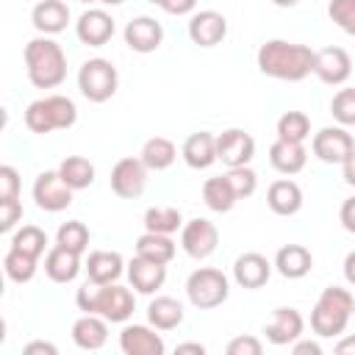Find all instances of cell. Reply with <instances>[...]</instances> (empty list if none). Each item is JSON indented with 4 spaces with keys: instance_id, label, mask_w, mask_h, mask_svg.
I'll list each match as a JSON object with an SVG mask.
<instances>
[{
    "instance_id": "cell-1",
    "label": "cell",
    "mask_w": 355,
    "mask_h": 355,
    "mask_svg": "<svg viewBox=\"0 0 355 355\" xmlns=\"http://www.w3.org/2000/svg\"><path fill=\"white\" fill-rule=\"evenodd\" d=\"M313 53L308 44L286 42V39H269L258 47V69L269 78L297 83L313 72Z\"/></svg>"
},
{
    "instance_id": "cell-2",
    "label": "cell",
    "mask_w": 355,
    "mask_h": 355,
    "mask_svg": "<svg viewBox=\"0 0 355 355\" xmlns=\"http://www.w3.org/2000/svg\"><path fill=\"white\" fill-rule=\"evenodd\" d=\"M28 80L36 89H55L67 78V53L64 47L50 36H36L22 50Z\"/></svg>"
},
{
    "instance_id": "cell-3",
    "label": "cell",
    "mask_w": 355,
    "mask_h": 355,
    "mask_svg": "<svg viewBox=\"0 0 355 355\" xmlns=\"http://www.w3.org/2000/svg\"><path fill=\"white\" fill-rule=\"evenodd\" d=\"M352 308H355V297L347 288L327 286L311 311V330L322 338L341 336L347 330V322L352 319Z\"/></svg>"
},
{
    "instance_id": "cell-4",
    "label": "cell",
    "mask_w": 355,
    "mask_h": 355,
    "mask_svg": "<svg viewBox=\"0 0 355 355\" xmlns=\"http://www.w3.org/2000/svg\"><path fill=\"white\" fill-rule=\"evenodd\" d=\"M230 294V280L222 269H214V266H200L189 275L186 280V297L194 308L200 311H211V308H219Z\"/></svg>"
},
{
    "instance_id": "cell-5",
    "label": "cell",
    "mask_w": 355,
    "mask_h": 355,
    "mask_svg": "<svg viewBox=\"0 0 355 355\" xmlns=\"http://www.w3.org/2000/svg\"><path fill=\"white\" fill-rule=\"evenodd\" d=\"M119 75L108 58H89L78 72V89L89 103H105L116 94Z\"/></svg>"
},
{
    "instance_id": "cell-6",
    "label": "cell",
    "mask_w": 355,
    "mask_h": 355,
    "mask_svg": "<svg viewBox=\"0 0 355 355\" xmlns=\"http://www.w3.org/2000/svg\"><path fill=\"white\" fill-rule=\"evenodd\" d=\"M311 150L324 164H344L349 158V153L355 150V139H352V133H347L344 125H327L319 133H313Z\"/></svg>"
},
{
    "instance_id": "cell-7",
    "label": "cell",
    "mask_w": 355,
    "mask_h": 355,
    "mask_svg": "<svg viewBox=\"0 0 355 355\" xmlns=\"http://www.w3.org/2000/svg\"><path fill=\"white\" fill-rule=\"evenodd\" d=\"M72 186L64 183V178L58 175V169H47L33 180V200L42 211L47 214H58L67 211L72 205Z\"/></svg>"
},
{
    "instance_id": "cell-8",
    "label": "cell",
    "mask_w": 355,
    "mask_h": 355,
    "mask_svg": "<svg viewBox=\"0 0 355 355\" xmlns=\"http://www.w3.org/2000/svg\"><path fill=\"white\" fill-rule=\"evenodd\" d=\"M216 244H219V230L214 222H208L202 216H197L180 227V247L194 261H205L208 255H214Z\"/></svg>"
},
{
    "instance_id": "cell-9",
    "label": "cell",
    "mask_w": 355,
    "mask_h": 355,
    "mask_svg": "<svg viewBox=\"0 0 355 355\" xmlns=\"http://www.w3.org/2000/svg\"><path fill=\"white\" fill-rule=\"evenodd\" d=\"M255 155V139L241 128H227L216 136V161L230 166H247Z\"/></svg>"
},
{
    "instance_id": "cell-10",
    "label": "cell",
    "mask_w": 355,
    "mask_h": 355,
    "mask_svg": "<svg viewBox=\"0 0 355 355\" xmlns=\"http://www.w3.org/2000/svg\"><path fill=\"white\" fill-rule=\"evenodd\" d=\"M147 186V166L141 158H119L111 169V191L122 200H136L144 194Z\"/></svg>"
},
{
    "instance_id": "cell-11",
    "label": "cell",
    "mask_w": 355,
    "mask_h": 355,
    "mask_svg": "<svg viewBox=\"0 0 355 355\" xmlns=\"http://www.w3.org/2000/svg\"><path fill=\"white\" fill-rule=\"evenodd\" d=\"M133 308H136V300L130 288L119 283H100L94 313H100L108 322H128L133 316Z\"/></svg>"
},
{
    "instance_id": "cell-12",
    "label": "cell",
    "mask_w": 355,
    "mask_h": 355,
    "mask_svg": "<svg viewBox=\"0 0 355 355\" xmlns=\"http://www.w3.org/2000/svg\"><path fill=\"white\" fill-rule=\"evenodd\" d=\"M313 75L327 86H341L352 75V58L344 47H322L313 53Z\"/></svg>"
},
{
    "instance_id": "cell-13",
    "label": "cell",
    "mask_w": 355,
    "mask_h": 355,
    "mask_svg": "<svg viewBox=\"0 0 355 355\" xmlns=\"http://www.w3.org/2000/svg\"><path fill=\"white\" fill-rule=\"evenodd\" d=\"M302 330H305V322H302V313L297 308H275L263 324V336L275 347L294 344L302 336Z\"/></svg>"
},
{
    "instance_id": "cell-14",
    "label": "cell",
    "mask_w": 355,
    "mask_h": 355,
    "mask_svg": "<svg viewBox=\"0 0 355 355\" xmlns=\"http://www.w3.org/2000/svg\"><path fill=\"white\" fill-rule=\"evenodd\" d=\"M225 36H227V19H225V14H219L214 8H205V11L191 14V19H189V39L194 44H200V47H216Z\"/></svg>"
},
{
    "instance_id": "cell-15",
    "label": "cell",
    "mask_w": 355,
    "mask_h": 355,
    "mask_svg": "<svg viewBox=\"0 0 355 355\" xmlns=\"http://www.w3.org/2000/svg\"><path fill=\"white\" fill-rule=\"evenodd\" d=\"M114 31H116L114 17H111L108 11H103V8H89V11H83V14L78 17V22H75L78 39H80L83 44H89V47H103V44L114 36Z\"/></svg>"
},
{
    "instance_id": "cell-16",
    "label": "cell",
    "mask_w": 355,
    "mask_h": 355,
    "mask_svg": "<svg viewBox=\"0 0 355 355\" xmlns=\"http://www.w3.org/2000/svg\"><path fill=\"white\" fill-rule=\"evenodd\" d=\"M119 349L125 355H164L166 344L155 327L147 324H128L119 333Z\"/></svg>"
},
{
    "instance_id": "cell-17",
    "label": "cell",
    "mask_w": 355,
    "mask_h": 355,
    "mask_svg": "<svg viewBox=\"0 0 355 355\" xmlns=\"http://www.w3.org/2000/svg\"><path fill=\"white\" fill-rule=\"evenodd\" d=\"M164 42V28L153 17H133L125 25V44L133 53H153Z\"/></svg>"
},
{
    "instance_id": "cell-18",
    "label": "cell",
    "mask_w": 355,
    "mask_h": 355,
    "mask_svg": "<svg viewBox=\"0 0 355 355\" xmlns=\"http://www.w3.org/2000/svg\"><path fill=\"white\" fill-rule=\"evenodd\" d=\"M272 266H275V263H269L266 255H261V252H244V255H239L236 263H233V280H236L241 288L255 291V288H261V286L269 283Z\"/></svg>"
},
{
    "instance_id": "cell-19",
    "label": "cell",
    "mask_w": 355,
    "mask_h": 355,
    "mask_svg": "<svg viewBox=\"0 0 355 355\" xmlns=\"http://www.w3.org/2000/svg\"><path fill=\"white\" fill-rule=\"evenodd\" d=\"M128 280L139 294H155L166 280V263L136 255L128 263Z\"/></svg>"
},
{
    "instance_id": "cell-20",
    "label": "cell",
    "mask_w": 355,
    "mask_h": 355,
    "mask_svg": "<svg viewBox=\"0 0 355 355\" xmlns=\"http://www.w3.org/2000/svg\"><path fill=\"white\" fill-rule=\"evenodd\" d=\"M31 22L42 36L61 33L69 25V6L64 0H39L31 11Z\"/></svg>"
},
{
    "instance_id": "cell-21",
    "label": "cell",
    "mask_w": 355,
    "mask_h": 355,
    "mask_svg": "<svg viewBox=\"0 0 355 355\" xmlns=\"http://www.w3.org/2000/svg\"><path fill=\"white\" fill-rule=\"evenodd\" d=\"M72 341L86 352L100 349L108 341V319H103L100 313H83L72 324Z\"/></svg>"
},
{
    "instance_id": "cell-22",
    "label": "cell",
    "mask_w": 355,
    "mask_h": 355,
    "mask_svg": "<svg viewBox=\"0 0 355 355\" xmlns=\"http://www.w3.org/2000/svg\"><path fill=\"white\" fill-rule=\"evenodd\" d=\"M305 161H308V150L302 147V141H286V139H277L272 147H269V164L280 172V175H297L305 169Z\"/></svg>"
},
{
    "instance_id": "cell-23",
    "label": "cell",
    "mask_w": 355,
    "mask_h": 355,
    "mask_svg": "<svg viewBox=\"0 0 355 355\" xmlns=\"http://www.w3.org/2000/svg\"><path fill=\"white\" fill-rule=\"evenodd\" d=\"M266 205L272 208V214L277 216H294L300 208H302V189L283 178V180H275L269 189H266Z\"/></svg>"
},
{
    "instance_id": "cell-24",
    "label": "cell",
    "mask_w": 355,
    "mask_h": 355,
    "mask_svg": "<svg viewBox=\"0 0 355 355\" xmlns=\"http://www.w3.org/2000/svg\"><path fill=\"white\" fill-rule=\"evenodd\" d=\"M44 272H47V277L53 283H72L78 277V272H80V255L67 250V247H61V244H55L44 255Z\"/></svg>"
},
{
    "instance_id": "cell-25",
    "label": "cell",
    "mask_w": 355,
    "mask_h": 355,
    "mask_svg": "<svg viewBox=\"0 0 355 355\" xmlns=\"http://www.w3.org/2000/svg\"><path fill=\"white\" fill-rule=\"evenodd\" d=\"M180 155H183V161H186L191 169H208V166L216 161V136L208 133V130L191 133V136L183 141Z\"/></svg>"
},
{
    "instance_id": "cell-26",
    "label": "cell",
    "mask_w": 355,
    "mask_h": 355,
    "mask_svg": "<svg viewBox=\"0 0 355 355\" xmlns=\"http://www.w3.org/2000/svg\"><path fill=\"white\" fill-rule=\"evenodd\" d=\"M311 266H313V255H311V250L302 247V244H286V247H280L277 255H275V269H277L283 277H288V280L305 277V275L311 272Z\"/></svg>"
},
{
    "instance_id": "cell-27",
    "label": "cell",
    "mask_w": 355,
    "mask_h": 355,
    "mask_svg": "<svg viewBox=\"0 0 355 355\" xmlns=\"http://www.w3.org/2000/svg\"><path fill=\"white\" fill-rule=\"evenodd\" d=\"M122 272H125V261H122L119 252H114V250L89 252V261H86L89 280H94V283H116Z\"/></svg>"
},
{
    "instance_id": "cell-28",
    "label": "cell",
    "mask_w": 355,
    "mask_h": 355,
    "mask_svg": "<svg viewBox=\"0 0 355 355\" xmlns=\"http://www.w3.org/2000/svg\"><path fill=\"white\" fill-rule=\"evenodd\" d=\"M141 164L153 172H161V169H169L178 158V147L166 139V136H153L141 144V153H139Z\"/></svg>"
},
{
    "instance_id": "cell-29",
    "label": "cell",
    "mask_w": 355,
    "mask_h": 355,
    "mask_svg": "<svg viewBox=\"0 0 355 355\" xmlns=\"http://www.w3.org/2000/svg\"><path fill=\"white\" fill-rule=\"evenodd\" d=\"M183 305L175 297H155L147 305V319L155 330H175L183 322Z\"/></svg>"
},
{
    "instance_id": "cell-30",
    "label": "cell",
    "mask_w": 355,
    "mask_h": 355,
    "mask_svg": "<svg viewBox=\"0 0 355 355\" xmlns=\"http://www.w3.org/2000/svg\"><path fill=\"white\" fill-rule=\"evenodd\" d=\"M58 175L64 178L67 186L80 191V189H89L94 183V164L89 158H83V155H67L58 164Z\"/></svg>"
},
{
    "instance_id": "cell-31",
    "label": "cell",
    "mask_w": 355,
    "mask_h": 355,
    "mask_svg": "<svg viewBox=\"0 0 355 355\" xmlns=\"http://www.w3.org/2000/svg\"><path fill=\"white\" fill-rule=\"evenodd\" d=\"M136 255L150 258V261H158V263H169L175 258V241L166 233H150V230H144L136 239Z\"/></svg>"
},
{
    "instance_id": "cell-32",
    "label": "cell",
    "mask_w": 355,
    "mask_h": 355,
    "mask_svg": "<svg viewBox=\"0 0 355 355\" xmlns=\"http://www.w3.org/2000/svg\"><path fill=\"white\" fill-rule=\"evenodd\" d=\"M202 200H205V205H208L211 211H216V214H227V211L239 202V197H236V191L230 189V183H227L225 175H222V178H208V180L202 183Z\"/></svg>"
},
{
    "instance_id": "cell-33",
    "label": "cell",
    "mask_w": 355,
    "mask_h": 355,
    "mask_svg": "<svg viewBox=\"0 0 355 355\" xmlns=\"http://www.w3.org/2000/svg\"><path fill=\"white\" fill-rule=\"evenodd\" d=\"M178 227H183V216L175 205H153L144 211V230L172 236Z\"/></svg>"
},
{
    "instance_id": "cell-34",
    "label": "cell",
    "mask_w": 355,
    "mask_h": 355,
    "mask_svg": "<svg viewBox=\"0 0 355 355\" xmlns=\"http://www.w3.org/2000/svg\"><path fill=\"white\" fill-rule=\"evenodd\" d=\"M36 263H39V258H33V255H28V252H19V250H8L6 258H3L6 277L14 280V283H28V280H33Z\"/></svg>"
},
{
    "instance_id": "cell-35",
    "label": "cell",
    "mask_w": 355,
    "mask_h": 355,
    "mask_svg": "<svg viewBox=\"0 0 355 355\" xmlns=\"http://www.w3.org/2000/svg\"><path fill=\"white\" fill-rule=\"evenodd\" d=\"M11 250H19V252H28V255L39 258L47 250V233L42 227H36V225H22L11 236Z\"/></svg>"
},
{
    "instance_id": "cell-36",
    "label": "cell",
    "mask_w": 355,
    "mask_h": 355,
    "mask_svg": "<svg viewBox=\"0 0 355 355\" xmlns=\"http://www.w3.org/2000/svg\"><path fill=\"white\" fill-rule=\"evenodd\" d=\"M311 136V119L302 111H286L277 119V139L286 141H305Z\"/></svg>"
},
{
    "instance_id": "cell-37",
    "label": "cell",
    "mask_w": 355,
    "mask_h": 355,
    "mask_svg": "<svg viewBox=\"0 0 355 355\" xmlns=\"http://www.w3.org/2000/svg\"><path fill=\"white\" fill-rule=\"evenodd\" d=\"M89 227L83 225V222H78V219H69V222H64L58 230H55V244H61V247H67V250H72V252H78V255H83L86 252V247H89Z\"/></svg>"
},
{
    "instance_id": "cell-38",
    "label": "cell",
    "mask_w": 355,
    "mask_h": 355,
    "mask_svg": "<svg viewBox=\"0 0 355 355\" xmlns=\"http://www.w3.org/2000/svg\"><path fill=\"white\" fill-rule=\"evenodd\" d=\"M25 125H28L31 133H39V136H47V133L55 130V119H53V111H50L47 97L33 100V103L25 108Z\"/></svg>"
},
{
    "instance_id": "cell-39",
    "label": "cell",
    "mask_w": 355,
    "mask_h": 355,
    "mask_svg": "<svg viewBox=\"0 0 355 355\" xmlns=\"http://www.w3.org/2000/svg\"><path fill=\"white\" fill-rule=\"evenodd\" d=\"M330 114L338 125L352 128L355 125V89H338L330 100Z\"/></svg>"
},
{
    "instance_id": "cell-40",
    "label": "cell",
    "mask_w": 355,
    "mask_h": 355,
    "mask_svg": "<svg viewBox=\"0 0 355 355\" xmlns=\"http://www.w3.org/2000/svg\"><path fill=\"white\" fill-rule=\"evenodd\" d=\"M225 178H227V183H230V189L236 191L239 200L252 197L255 189H258V175H255L250 166H230V169L225 172Z\"/></svg>"
},
{
    "instance_id": "cell-41",
    "label": "cell",
    "mask_w": 355,
    "mask_h": 355,
    "mask_svg": "<svg viewBox=\"0 0 355 355\" xmlns=\"http://www.w3.org/2000/svg\"><path fill=\"white\" fill-rule=\"evenodd\" d=\"M47 103H50V111H53V119H55V130H67L75 125L78 119V108L69 97L64 94H47Z\"/></svg>"
},
{
    "instance_id": "cell-42",
    "label": "cell",
    "mask_w": 355,
    "mask_h": 355,
    "mask_svg": "<svg viewBox=\"0 0 355 355\" xmlns=\"http://www.w3.org/2000/svg\"><path fill=\"white\" fill-rule=\"evenodd\" d=\"M327 17L347 36H355V0H330L327 3Z\"/></svg>"
},
{
    "instance_id": "cell-43",
    "label": "cell",
    "mask_w": 355,
    "mask_h": 355,
    "mask_svg": "<svg viewBox=\"0 0 355 355\" xmlns=\"http://www.w3.org/2000/svg\"><path fill=\"white\" fill-rule=\"evenodd\" d=\"M19 197V172L14 166H0V202Z\"/></svg>"
},
{
    "instance_id": "cell-44",
    "label": "cell",
    "mask_w": 355,
    "mask_h": 355,
    "mask_svg": "<svg viewBox=\"0 0 355 355\" xmlns=\"http://www.w3.org/2000/svg\"><path fill=\"white\" fill-rule=\"evenodd\" d=\"M22 219V202L17 200H3L0 202V233H8L17 227V222Z\"/></svg>"
},
{
    "instance_id": "cell-45",
    "label": "cell",
    "mask_w": 355,
    "mask_h": 355,
    "mask_svg": "<svg viewBox=\"0 0 355 355\" xmlns=\"http://www.w3.org/2000/svg\"><path fill=\"white\" fill-rule=\"evenodd\" d=\"M263 344L255 336H236L227 344V355H261Z\"/></svg>"
},
{
    "instance_id": "cell-46",
    "label": "cell",
    "mask_w": 355,
    "mask_h": 355,
    "mask_svg": "<svg viewBox=\"0 0 355 355\" xmlns=\"http://www.w3.org/2000/svg\"><path fill=\"white\" fill-rule=\"evenodd\" d=\"M338 219H341V227L347 233H355V197H347L338 208Z\"/></svg>"
},
{
    "instance_id": "cell-47",
    "label": "cell",
    "mask_w": 355,
    "mask_h": 355,
    "mask_svg": "<svg viewBox=\"0 0 355 355\" xmlns=\"http://www.w3.org/2000/svg\"><path fill=\"white\" fill-rule=\"evenodd\" d=\"M197 6V0H161V8L166 14H175V17H183V14H191Z\"/></svg>"
},
{
    "instance_id": "cell-48",
    "label": "cell",
    "mask_w": 355,
    "mask_h": 355,
    "mask_svg": "<svg viewBox=\"0 0 355 355\" xmlns=\"http://www.w3.org/2000/svg\"><path fill=\"white\" fill-rule=\"evenodd\" d=\"M291 352H294V355H322V347H319L316 341H300V338H297V341L291 344Z\"/></svg>"
},
{
    "instance_id": "cell-49",
    "label": "cell",
    "mask_w": 355,
    "mask_h": 355,
    "mask_svg": "<svg viewBox=\"0 0 355 355\" xmlns=\"http://www.w3.org/2000/svg\"><path fill=\"white\" fill-rule=\"evenodd\" d=\"M25 355H36V352H44V355H55L58 349H55V344H50V341H31V344H25V349H22Z\"/></svg>"
},
{
    "instance_id": "cell-50",
    "label": "cell",
    "mask_w": 355,
    "mask_h": 355,
    "mask_svg": "<svg viewBox=\"0 0 355 355\" xmlns=\"http://www.w3.org/2000/svg\"><path fill=\"white\" fill-rule=\"evenodd\" d=\"M341 175H344V183L355 186V150L349 153V158L341 164Z\"/></svg>"
},
{
    "instance_id": "cell-51",
    "label": "cell",
    "mask_w": 355,
    "mask_h": 355,
    "mask_svg": "<svg viewBox=\"0 0 355 355\" xmlns=\"http://www.w3.org/2000/svg\"><path fill=\"white\" fill-rule=\"evenodd\" d=\"M333 349L336 355H355V336H344Z\"/></svg>"
},
{
    "instance_id": "cell-52",
    "label": "cell",
    "mask_w": 355,
    "mask_h": 355,
    "mask_svg": "<svg viewBox=\"0 0 355 355\" xmlns=\"http://www.w3.org/2000/svg\"><path fill=\"white\" fill-rule=\"evenodd\" d=\"M344 280L349 286H355V250L347 252V258H344Z\"/></svg>"
},
{
    "instance_id": "cell-53",
    "label": "cell",
    "mask_w": 355,
    "mask_h": 355,
    "mask_svg": "<svg viewBox=\"0 0 355 355\" xmlns=\"http://www.w3.org/2000/svg\"><path fill=\"white\" fill-rule=\"evenodd\" d=\"M178 352H197V355H202L205 347L202 344H178Z\"/></svg>"
},
{
    "instance_id": "cell-54",
    "label": "cell",
    "mask_w": 355,
    "mask_h": 355,
    "mask_svg": "<svg viewBox=\"0 0 355 355\" xmlns=\"http://www.w3.org/2000/svg\"><path fill=\"white\" fill-rule=\"evenodd\" d=\"M275 6H280V8H291V6H297L300 0H272Z\"/></svg>"
},
{
    "instance_id": "cell-55",
    "label": "cell",
    "mask_w": 355,
    "mask_h": 355,
    "mask_svg": "<svg viewBox=\"0 0 355 355\" xmlns=\"http://www.w3.org/2000/svg\"><path fill=\"white\" fill-rule=\"evenodd\" d=\"M100 3H105V6H119V3H125V0H100Z\"/></svg>"
},
{
    "instance_id": "cell-56",
    "label": "cell",
    "mask_w": 355,
    "mask_h": 355,
    "mask_svg": "<svg viewBox=\"0 0 355 355\" xmlns=\"http://www.w3.org/2000/svg\"><path fill=\"white\" fill-rule=\"evenodd\" d=\"M147 3H153V6H161V0H147Z\"/></svg>"
},
{
    "instance_id": "cell-57",
    "label": "cell",
    "mask_w": 355,
    "mask_h": 355,
    "mask_svg": "<svg viewBox=\"0 0 355 355\" xmlns=\"http://www.w3.org/2000/svg\"><path fill=\"white\" fill-rule=\"evenodd\" d=\"M80 3H100V0H80Z\"/></svg>"
},
{
    "instance_id": "cell-58",
    "label": "cell",
    "mask_w": 355,
    "mask_h": 355,
    "mask_svg": "<svg viewBox=\"0 0 355 355\" xmlns=\"http://www.w3.org/2000/svg\"><path fill=\"white\" fill-rule=\"evenodd\" d=\"M352 316H355V308H352Z\"/></svg>"
}]
</instances>
